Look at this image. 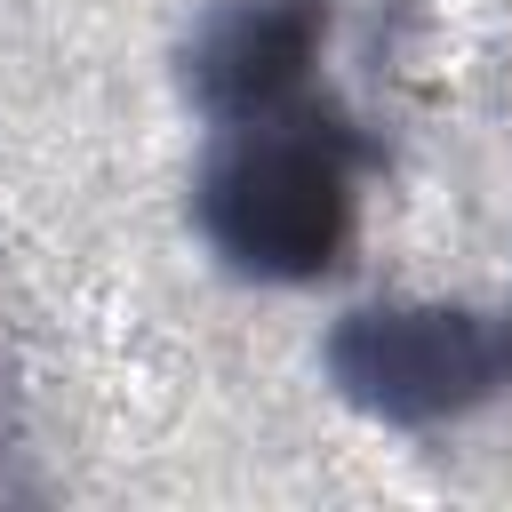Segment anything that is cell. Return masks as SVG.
<instances>
[{
    "label": "cell",
    "mask_w": 512,
    "mask_h": 512,
    "mask_svg": "<svg viewBox=\"0 0 512 512\" xmlns=\"http://www.w3.org/2000/svg\"><path fill=\"white\" fill-rule=\"evenodd\" d=\"M208 232L256 272H312L344 240V168L304 128H248L208 168Z\"/></svg>",
    "instance_id": "cell-1"
},
{
    "label": "cell",
    "mask_w": 512,
    "mask_h": 512,
    "mask_svg": "<svg viewBox=\"0 0 512 512\" xmlns=\"http://www.w3.org/2000/svg\"><path fill=\"white\" fill-rule=\"evenodd\" d=\"M512 368V336L464 312H360L336 336V376L384 416H440Z\"/></svg>",
    "instance_id": "cell-2"
},
{
    "label": "cell",
    "mask_w": 512,
    "mask_h": 512,
    "mask_svg": "<svg viewBox=\"0 0 512 512\" xmlns=\"http://www.w3.org/2000/svg\"><path fill=\"white\" fill-rule=\"evenodd\" d=\"M304 56H312V8L304 0H248L208 24L192 80L216 112H264L280 88H296Z\"/></svg>",
    "instance_id": "cell-3"
}]
</instances>
